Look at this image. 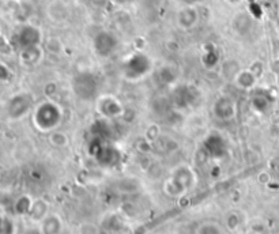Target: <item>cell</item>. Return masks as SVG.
<instances>
[{"instance_id":"cell-1","label":"cell","mask_w":279,"mask_h":234,"mask_svg":"<svg viewBox=\"0 0 279 234\" xmlns=\"http://www.w3.org/2000/svg\"><path fill=\"white\" fill-rule=\"evenodd\" d=\"M59 120H60V112H59L58 107H55L53 104H44L38 108L37 113H36V122L44 131L55 127Z\"/></svg>"},{"instance_id":"cell-2","label":"cell","mask_w":279,"mask_h":234,"mask_svg":"<svg viewBox=\"0 0 279 234\" xmlns=\"http://www.w3.org/2000/svg\"><path fill=\"white\" fill-rule=\"evenodd\" d=\"M97 89V79L91 74H80L74 79V91L83 100H91Z\"/></svg>"},{"instance_id":"cell-3","label":"cell","mask_w":279,"mask_h":234,"mask_svg":"<svg viewBox=\"0 0 279 234\" xmlns=\"http://www.w3.org/2000/svg\"><path fill=\"white\" fill-rule=\"evenodd\" d=\"M151 68V63L144 55L137 54L134 55L131 58L127 60L126 65H124V71H126L127 76L130 78H139L146 75Z\"/></svg>"},{"instance_id":"cell-4","label":"cell","mask_w":279,"mask_h":234,"mask_svg":"<svg viewBox=\"0 0 279 234\" xmlns=\"http://www.w3.org/2000/svg\"><path fill=\"white\" fill-rule=\"evenodd\" d=\"M117 41L109 33L102 32L94 38V49L100 56H109L116 49Z\"/></svg>"},{"instance_id":"cell-5","label":"cell","mask_w":279,"mask_h":234,"mask_svg":"<svg viewBox=\"0 0 279 234\" xmlns=\"http://www.w3.org/2000/svg\"><path fill=\"white\" fill-rule=\"evenodd\" d=\"M19 41H21L22 47L25 49L36 47L38 44V41H40V33H38L37 29H34V27H25V29L19 33Z\"/></svg>"},{"instance_id":"cell-6","label":"cell","mask_w":279,"mask_h":234,"mask_svg":"<svg viewBox=\"0 0 279 234\" xmlns=\"http://www.w3.org/2000/svg\"><path fill=\"white\" fill-rule=\"evenodd\" d=\"M214 112L221 120H227L234 113V105L229 98H219L214 105Z\"/></svg>"},{"instance_id":"cell-7","label":"cell","mask_w":279,"mask_h":234,"mask_svg":"<svg viewBox=\"0 0 279 234\" xmlns=\"http://www.w3.org/2000/svg\"><path fill=\"white\" fill-rule=\"evenodd\" d=\"M206 150L212 155L219 157L225 153V142L219 135H210L205 142Z\"/></svg>"},{"instance_id":"cell-8","label":"cell","mask_w":279,"mask_h":234,"mask_svg":"<svg viewBox=\"0 0 279 234\" xmlns=\"http://www.w3.org/2000/svg\"><path fill=\"white\" fill-rule=\"evenodd\" d=\"M174 101H176V104L177 105H180V107H185V105H188V102L191 101L188 97H191L190 91L187 90V89H184V87H180V89H177V90L174 91Z\"/></svg>"},{"instance_id":"cell-9","label":"cell","mask_w":279,"mask_h":234,"mask_svg":"<svg viewBox=\"0 0 279 234\" xmlns=\"http://www.w3.org/2000/svg\"><path fill=\"white\" fill-rule=\"evenodd\" d=\"M253 107L256 108L259 112H266L270 108V100L264 96H256L253 98Z\"/></svg>"},{"instance_id":"cell-10","label":"cell","mask_w":279,"mask_h":234,"mask_svg":"<svg viewBox=\"0 0 279 234\" xmlns=\"http://www.w3.org/2000/svg\"><path fill=\"white\" fill-rule=\"evenodd\" d=\"M238 83L241 85V87H244V89H247V87H251V86L255 83V75L252 74V72H248V71H245V72H242L240 76H238Z\"/></svg>"},{"instance_id":"cell-11","label":"cell","mask_w":279,"mask_h":234,"mask_svg":"<svg viewBox=\"0 0 279 234\" xmlns=\"http://www.w3.org/2000/svg\"><path fill=\"white\" fill-rule=\"evenodd\" d=\"M119 3H127V1H132V0H116Z\"/></svg>"},{"instance_id":"cell-12","label":"cell","mask_w":279,"mask_h":234,"mask_svg":"<svg viewBox=\"0 0 279 234\" xmlns=\"http://www.w3.org/2000/svg\"><path fill=\"white\" fill-rule=\"evenodd\" d=\"M187 3H192V1H195V0H185Z\"/></svg>"}]
</instances>
